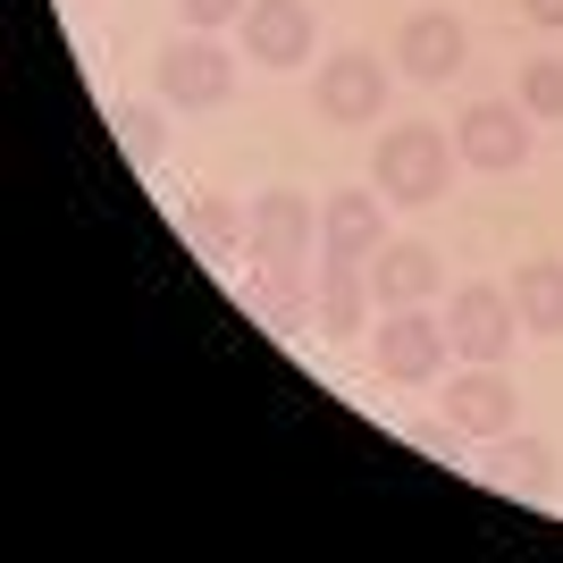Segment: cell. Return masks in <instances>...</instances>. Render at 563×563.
I'll list each match as a JSON object with an SVG mask.
<instances>
[{
	"label": "cell",
	"mask_w": 563,
	"mask_h": 563,
	"mask_svg": "<svg viewBox=\"0 0 563 563\" xmlns=\"http://www.w3.org/2000/svg\"><path fill=\"white\" fill-rule=\"evenodd\" d=\"M514 412H521V396H514V371H505V362H471L463 378H446V421L463 429V438H505Z\"/></svg>",
	"instance_id": "52a82bcc"
},
{
	"label": "cell",
	"mask_w": 563,
	"mask_h": 563,
	"mask_svg": "<svg viewBox=\"0 0 563 563\" xmlns=\"http://www.w3.org/2000/svg\"><path fill=\"white\" fill-rule=\"evenodd\" d=\"M412 446H421V454H438V463H454V454H463V429H438V421H421V429H412Z\"/></svg>",
	"instance_id": "ffe728a7"
},
{
	"label": "cell",
	"mask_w": 563,
	"mask_h": 563,
	"mask_svg": "<svg viewBox=\"0 0 563 563\" xmlns=\"http://www.w3.org/2000/svg\"><path fill=\"white\" fill-rule=\"evenodd\" d=\"M454 152H463L471 168H488V177L521 168L530 161V110H521V101H471V110L454 118Z\"/></svg>",
	"instance_id": "277c9868"
},
{
	"label": "cell",
	"mask_w": 563,
	"mask_h": 563,
	"mask_svg": "<svg viewBox=\"0 0 563 563\" xmlns=\"http://www.w3.org/2000/svg\"><path fill=\"white\" fill-rule=\"evenodd\" d=\"M488 488H505V496H521V505H547L555 496V454L539 446V438H496L488 446Z\"/></svg>",
	"instance_id": "7c38bea8"
},
{
	"label": "cell",
	"mask_w": 563,
	"mask_h": 563,
	"mask_svg": "<svg viewBox=\"0 0 563 563\" xmlns=\"http://www.w3.org/2000/svg\"><path fill=\"white\" fill-rule=\"evenodd\" d=\"M521 110L563 118V59H530V68H521Z\"/></svg>",
	"instance_id": "d6986e66"
},
{
	"label": "cell",
	"mask_w": 563,
	"mask_h": 563,
	"mask_svg": "<svg viewBox=\"0 0 563 563\" xmlns=\"http://www.w3.org/2000/svg\"><path fill=\"white\" fill-rule=\"evenodd\" d=\"M244 59H261V68H303L311 59V9L303 0H244Z\"/></svg>",
	"instance_id": "30bf717a"
},
{
	"label": "cell",
	"mask_w": 563,
	"mask_h": 563,
	"mask_svg": "<svg viewBox=\"0 0 563 563\" xmlns=\"http://www.w3.org/2000/svg\"><path fill=\"white\" fill-rule=\"evenodd\" d=\"M396 59H404V76H421V85H446V76L471 59L463 18H454V9H421V18H404Z\"/></svg>",
	"instance_id": "9c48e42d"
},
{
	"label": "cell",
	"mask_w": 563,
	"mask_h": 563,
	"mask_svg": "<svg viewBox=\"0 0 563 563\" xmlns=\"http://www.w3.org/2000/svg\"><path fill=\"white\" fill-rule=\"evenodd\" d=\"M311 110L329 118V126H371V118L387 110V68H378L371 51H336V59H320V76H311Z\"/></svg>",
	"instance_id": "3957f363"
},
{
	"label": "cell",
	"mask_w": 563,
	"mask_h": 563,
	"mask_svg": "<svg viewBox=\"0 0 563 563\" xmlns=\"http://www.w3.org/2000/svg\"><path fill=\"white\" fill-rule=\"evenodd\" d=\"M177 9H186L194 34H211V25H228V18H235V0H177Z\"/></svg>",
	"instance_id": "44dd1931"
},
{
	"label": "cell",
	"mask_w": 563,
	"mask_h": 563,
	"mask_svg": "<svg viewBox=\"0 0 563 563\" xmlns=\"http://www.w3.org/2000/svg\"><path fill=\"white\" fill-rule=\"evenodd\" d=\"M530 9V25H563V0H521Z\"/></svg>",
	"instance_id": "7402d4cb"
},
{
	"label": "cell",
	"mask_w": 563,
	"mask_h": 563,
	"mask_svg": "<svg viewBox=\"0 0 563 563\" xmlns=\"http://www.w3.org/2000/svg\"><path fill=\"white\" fill-rule=\"evenodd\" d=\"M110 126H118V152H126V161H135V168H152V161H161V118H152V110H143V101H118V110H110Z\"/></svg>",
	"instance_id": "ac0fdd59"
},
{
	"label": "cell",
	"mask_w": 563,
	"mask_h": 563,
	"mask_svg": "<svg viewBox=\"0 0 563 563\" xmlns=\"http://www.w3.org/2000/svg\"><path fill=\"white\" fill-rule=\"evenodd\" d=\"M446 353H454L446 320H429L421 303L387 311V320H378V336H371V362H378V371H387V378H396V387H429Z\"/></svg>",
	"instance_id": "7a4b0ae2"
},
{
	"label": "cell",
	"mask_w": 563,
	"mask_h": 563,
	"mask_svg": "<svg viewBox=\"0 0 563 563\" xmlns=\"http://www.w3.org/2000/svg\"><path fill=\"white\" fill-rule=\"evenodd\" d=\"M244 303L269 311L278 329H303V278H295V269H253V278H244Z\"/></svg>",
	"instance_id": "e0dca14e"
},
{
	"label": "cell",
	"mask_w": 563,
	"mask_h": 563,
	"mask_svg": "<svg viewBox=\"0 0 563 563\" xmlns=\"http://www.w3.org/2000/svg\"><path fill=\"white\" fill-rule=\"evenodd\" d=\"M311 235H320V219L303 211V194H261L253 202V235H244V244H253V269H295V278H303V253H311Z\"/></svg>",
	"instance_id": "ba28073f"
},
{
	"label": "cell",
	"mask_w": 563,
	"mask_h": 563,
	"mask_svg": "<svg viewBox=\"0 0 563 563\" xmlns=\"http://www.w3.org/2000/svg\"><path fill=\"white\" fill-rule=\"evenodd\" d=\"M446 336H454V353H471V362H505V353H514V336H521L514 295H496V286H454Z\"/></svg>",
	"instance_id": "5b68a950"
},
{
	"label": "cell",
	"mask_w": 563,
	"mask_h": 563,
	"mask_svg": "<svg viewBox=\"0 0 563 563\" xmlns=\"http://www.w3.org/2000/svg\"><path fill=\"white\" fill-rule=\"evenodd\" d=\"M161 93L177 101V110H219V101L235 93V59L211 34H186V43L161 51Z\"/></svg>",
	"instance_id": "8992f818"
},
{
	"label": "cell",
	"mask_w": 563,
	"mask_h": 563,
	"mask_svg": "<svg viewBox=\"0 0 563 563\" xmlns=\"http://www.w3.org/2000/svg\"><path fill=\"white\" fill-rule=\"evenodd\" d=\"M371 295H378L387 311L438 295V253H429V244H396V235H387V244L371 253Z\"/></svg>",
	"instance_id": "8fae6325"
},
{
	"label": "cell",
	"mask_w": 563,
	"mask_h": 563,
	"mask_svg": "<svg viewBox=\"0 0 563 563\" xmlns=\"http://www.w3.org/2000/svg\"><path fill=\"white\" fill-rule=\"evenodd\" d=\"M320 244H329L336 261H362V269H371V253L387 244V211H378V194H336L329 219H320Z\"/></svg>",
	"instance_id": "4fadbf2b"
},
{
	"label": "cell",
	"mask_w": 563,
	"mask_h": 563,
	"mask_svg": "<svg viewBox=\"0 0 563 563\" xmlns=\"http://www.w3.org/2000/svg\"><path fill=\"white\" fill-rule=\"evenodd\" d=\"M514 311L530 336H563V261H521L514 269Z\"/></svg>",
	"instance_id": "5bb4252c"
},
{
	"label": "cell",
	"mask_w": 563,
	"mask_h": 563,
	"mask_svg": "<svg viewBox=\"0 0 563 563\" xmlns=\"http://www.w3.org/2000/svg\"><path fill=\"white\" fill-rule=\"evenodd\" d=\"M454 152L438 126H387L378 135V194L387 202H438V194L454 186Z\"/></svg>",
	"instance_id": "6da1fadb"
},
{
	"label": "cell",
	"mask_w": 563,
	"mask_h": 563,
	"mask_svg": "<svg viewBox=\"0 0 563 563\" xmlns=\"http://www.w3.org/2000/svg\"><path fill=\"white\" fill-rule=\"evenodd\" d=\"M362 329V261H320V336H353Z\"/></svg>",
	"instance_id": "9a60e30c"
},
{
	"label": "cell",
	"mask_w": 563,
	"mask_h": 563,
	"mask_svg": "<svg viewBox=\"0 0 563 563\" xmlns=\"http://www.w3.org/2000/svg\"><path fill=\"white\" fill-rule=\"evenodd\" d=\"M235 235H253V219H235L228 202H211V194H202V202H186V244L202 261H235Z\"/></svg>",
	"instance_id": "2e32d148"
}]
</instances>
